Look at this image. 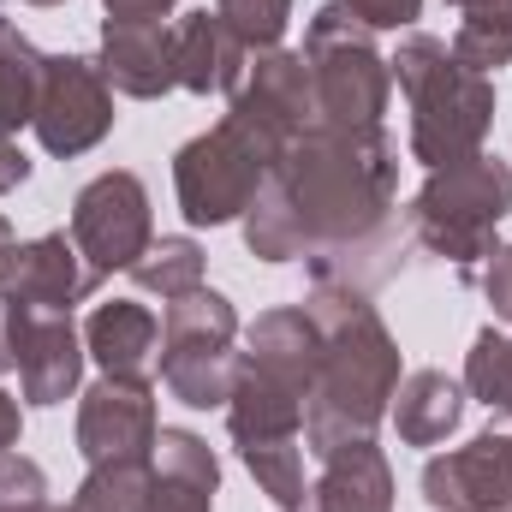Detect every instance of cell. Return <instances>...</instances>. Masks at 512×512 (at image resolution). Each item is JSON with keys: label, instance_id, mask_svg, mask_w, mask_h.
Instances as JSON below:
<instances>
[{"label": "cell", "instance_id": "6da1fadb", "mask_svg": "<svg viewBox=\"0 0 512 512\" xmlns=\"http://www.w3.org/2000/svg\"><path fill=\"white\" fill-rule=\"evenodd\" d=\"M399 149L382 126H310L245 209L256 262H304L310 286L376 292L405 262Z\"/></svg>", "mask_w": 512, "mask_h": 512}, {"label": "cell", "instance_id": "7a4b0ae2", "mask_svg": "<svg viewBox=\"0 0 512 512\" xmlns=\"http://www.w3.org/2000/svg\"><path fill=\"white\" fill-rule=\"evenodd\" d=\"M304 310L322 334V370L304 411V447L334 453L346 441H370L399 393V340L387 334L382 310L358 286H310Z\"/></svg>", "mask_w": 512, "mask_h": 512}, {"label": "cell", "instance_id": "3957f363", "mask_svg": "<svg viewBox=\"0 0 512 512\" xmlns=\"http://www.w3.org/2000/svg\"><path fill=\"white\" fill-rule=\"evenodd\" d=\"M405 102H411V155L423 167H447L483 149L495 126V78L471 72L441 36H405L387 60Z\"/></svg>", "mask_w": 512, "mask_h": 512}, {"label": "cell", "instance_id": "277c9868", "mask_svg": "<svg viewBox=\"0 0 512 512\" xmlns=\"http://www.w3.org/2000/svg\"><path fill=\"white\" fill-rule=\"evenodd\" d=\"M512 215V167L501 155L477 149L465 161L429 167L417 197L405 203V233L411 245L453 268H477L495 256V227Z\"/></svg>", "mask_w": 512, "mask_h": 512}, {"label": "cell", "instance_id": "5b68a950", "mask_svg": "<svg viewBox=\"0 0 512 512\" xmlns=\"http://www.w3.org/2000/svg\"><path fill=\"white\" fill-rule=\"evenodd\" d=\"M304 66L316 78L322 126H382L393 96V66L376 48V30L346 6L328 0L304 30Z\"/></svg>", "mask_w": 512, "mask_h": 512}, {"label": "cell", "instance_id": "8992f818", "mask_svg": "<svg viewBox=\"0 0 512 512\" xmlns=\"http://www.w3.org/2000/svg\"><path fill=\"white\" fill-rule=\"evenodd\" d=\"M280 149H268L251 126H239L233 114H221V126L191 137L173 155V191H179V215L191 227H227L245 221L256 191L268 185Z\"/></svg>", "mask_w": 512, "mask_h": 512}, {"label": "cell", "instance_id": "52a82bcc", "mask_svg": "<svg viewBox=\"0 0 512 512\" xmlns=\"http://www.w3.org/2000/svg\"><path fill=\"white\" fill-rule=\"evenodd\" d=\"M239 310L197 286L185 298L167 304L161 316V382L179 405L191 411H209V405H227L233 399V382H239Z\"/></svg>", "mask_w": 512, "mask_h": 512}, {"label": "cell", "instance_id": "ba28073f", "mask_svg": "<svg viewBox=\"0 0 512 512\" xmlns=\"http://www.w3.org/2000/svg\"><path fill=\"white\" fill-rule=\"evenodd\" d=\"M36 137L48 155H84L114 131V84L84 54H48L42 90H36Z\"/></svg>", "mask_w": 512, "mask_h": 512}, {"label": "cell", "instance_id": "9c48e42d", "mask_svg": "<svg viewBox=\"0 0 512 512\" xmlns=\"http://www.w3.org/2000/svg\"><path fill=\"white\" fill-rule=\"evenodd\" d=\"M72 245L84 251V262L108 280L114 268H131L137 256L155 245V221H149V191L143 179L114 167L102 179H90L72 197Z\"/></svg>", "mask_w": 512, "mask_h": 512}, {"label": "cell", "instance_id": "30bf717a", "mask_svg": "<svg viewBox=\"0 0 512 512\" xmlns=\"http://www.w3.org/2000/svg\"><path fill=\"white\" fill-rule=\"evenodd\" d=\"M239 126H251L268 149L286 155L292 137H304L310 126H322V108H316V78L304 66V54L292 48H262L245 66V84L233 90V108H227Z\"/></svg>", "mask_w": 512, "mask_h": 512}, {"label": "cell", "instance_id": "8fae6325", "mask_svg": "<svg viewBox=\"0 0 512 512\" xmlns=\"http://www.w3.org/2000/svg\"><path fill=\"white\" fill-rule=\"evenodd\" d=\"M423 501L435 512H512V429H483L423 465Z\"/></svg>", "mask_w": 512, "mask_h": 512}, {"label": "cell", "instance_id": "7c38bea8", "mask_svg": "<svg viewBox=\"0 0 512 512\" xmlns=\"http://www.w3.org/2000/svg\"><path fill=\"white\" fill-rule=\"evenodd\" d=\"M155 387L126 382V376H102L84 387L78 399V453L90 465H114V459H155Z\"/></svg>", "mask_w": 512, "mask_h": 512}, {"label": "cell", "instance_id": "4fadbf2b", "mask_svg": "<svg viewBox=\"0 0 512 512\" xmlns=\"http://www.w3.org/2000/svg\"><path fill=\"white\" fill-rule=\"evenodd\" d=\"M84 334L72 328L66 310H30L12 304V370L30 405H60L66 393H78L84 376Z\"/></svg>", "mask_w": 512, "mask_h": 512}, {"label": "cell", "instance_id": "5bb4252c", "mask_svg": "<svg viewBox=\"0 0 512 512\" xmlns=\"http://www.w3.org/2000/svg\"><path fill=\"white\" fill-rule=\"evenodd\" d=\"M102 274L84 262V251L72 245V233H42V239H24L0 256V298L12 304H30V310H66L96 298Z\"/></svg>", "mask_w": 512, "mask_h": 512}, {"label": "cell", "instance_id": "9a60e30c", "mask_svg": "<svg viewBox=\"0 0 512 512\" xmlns=\"http://www.w3.org/2000/svg\"><path fill=\"white\" fill-rule=\"evenodd\" d=\"M239 364L256 370L262 382L298 393V399H304V411H310V387H316V370H322V334H316L310 310H304V304L262 310V316L251 322V334H245Z\"/></svg>", "mask_w": 512, "mask_h": 512}, {"label": "cell", "instance_id": "2e32d148", "mask_svg": "<svg viewBox=\"0 0 512 512\" xmlns=\"http://www.w3.org/2000/svg\"><path fill=\"white\" fill-rule=\"evenodd\" d=\"M102 78L131 96V102H161L167 90H179V66H173V30L167 24H126L108 18L102 24Z\"/></svg>", "mask_w": 512, "mask_h": 512}, {"label": "cell", "instance_id": "e0dca14e", "mask_svg": "<svg viewBox=\"0 0 512 512\" xmlns=\"http://www.w3.org/2000/svg\"><path fill=\"white\" fill-rule=\"evenodd\" d=\"M173 66H179V90L191 96H233L245 84L251 48L221 24V12H185L173 24Z\"/></svg>", "mask_w": 512, "mask_h": 512}, {"label": "cell", "instance_id": "ac0fdd59", "mask_svg": "<svg viewBox=\"0 0 512 512\" xmlns=\"http://www.w3.org/2000/svg\"><path fill=\"white\" fill-rule=\"evenodd\" d=\"M221 459L197 429H161L155 435V477L143 512H215Z\"/></svg>", "mask_w": 512, "mask_h": 512}, {"label": "cell", "instance_id": "d6986e66", "mask_svg": "<svg viewBox=\"0 0 512 512\" xmlns=\"http://www.w3.org/2000/svg\"><path fill=\"white\" fill-rule=\"evenodd\" d=\"M298 512H393V471L376 435L322 453V477L304 489Z\"/></svg>", "mask_w": 512, "mask_h": 512}, {"label": "cell", "instance_id": "ffe728a7", "mask_svg": "<svg viewBox=\"0 0 512 512\" xmlns=\"http://www.w3.org/2000/svg\"><path fill=\"white\" fill-rule=\"evenodd\" d=\"M84 352L102 364V376L149 382V370L161 364V322L131 298L96 304V316L84 322Z\"/></svg>", "mask_w": 512, "mask_h": 512}, {"label": "cell", "instance_id": "44dd1931", "mask_svg": "<svg viewBox=\"0 0 512 512\" xmlns=\"http://www.w3.org/2000/svg\"><path fill=\"white\" fill-rule=\"evenodd\" d=\"M387 411H393V429L405 447H441L465 417V387L447 370H411V376H399V393Z\"/></svg>", "mask_w": 512, "mask_h": 512}, {"label": "cell", "instance_id": "7402d4cb", "mask_svg": "<svg viewBox=\"0 0 512 512\" xmlns=\"http://www.w3.org/2000/svg\"><path fill=\"white\" fill-rule=\"evenodd\" d=\"M227 429H233V447L304 441V399L274 382H262L256 370L239 364V382H233V399H227Z\"/></svg>", "mask_w": 512, "mask_h": 512}, {"label": "cell", "instance_id": "603a6c76", "mask_svg": "<svg viewBox=\"0 0 512 512\" xmlns=\"http://www.w3.org/2000/svg\"><path fill=\"white\" fill-rule=\"evenodd\" d=\"M42 60L36 42L0 12V137H12L18 126L36 120V90H42Z\"/></svg>", "mask_w": 512, "mask_h": 512}, {"label": "cell", "instance_id": "cb8c5ba5", "mask_svg": "<svg viewBox=\"0 0 512 512\" xmlns=\"http://www.w3.org/2000/svg\"><path fill=\"white\" fill-rule=\"evenodd\" d=\"M126 274L143 286V292H155L161 304H173V298H185V292L203 286V245L185 239V233H179V239H155Z\"/></svg>", "mask_w": 512, "mask_h": 512}, {"label": "cell", "instance_id": "d4e9b609", "mask_svg": "<svg viewBox=\"0 0 512 512\" xmlns=\"http://www.w3.org/2000/svg\"><path fill=\"white\" fill-rule=\"evenodd\" d=\"M155 477V459H114V465H90V477L78 483L72 512H143Z\"/></svg>", "mask_w": 512, "mask_h": 512}, {"label": "cell", "instance_id": "484cf974", "mask_svg": "<svg viewBox=\"0 0 512 512\" xmlns=\"http://www.w3.org/2000/svg\"><path fill=\"white\" fill-rule=\"evenodd\" d=\"M471 72H501L512 66V6H489V12H459V30L447 42Z\"/></svg>", "mask_w": 512, "mask_h": 512}, {"label": "cell", "instance_id": "4316f807", "mask_svg": "<svg viewBox=\"0 0 512 512\" xmlns=\"http://www.w3.org/2000/svg\"><path fill=\"white\" fill-rule=\"evenodd\" d=\"M465 393L483 399L489 411L512 417V334L483 328L471 340V358H465Z\"/></svg>", "mask_w": 512, "mask_h": 512}, {"label": "cell", "instance_id": "83f0119b", "mask_svg": "<svg viewBox=\"0 0 512 512\" xmlns=\"http://www.w3.org/2000/svg\"><path fill=\"white\" fill-rule=\"evenodd\" d=\"M304 441H268V447H239V459L251 465L256 489L274 501L280 512L304 507Z\"/></svg>", "mask_w": 512, "mask_h": 512}, {"label": "cell", "instance_id": "f1b7e54d", "mask_svg": "<svg viewBox=\"0 0 512 512\" xmlns=\"http://www.w3.org/2000/svg\"><path fill=\"white\" fill-rule=\"evenodd\" d=\"M215 12H221V24L251 48H280V36H286V24H292V0H215Z\"/></svg>", "mask_w": 512, "mask_h": 512}, {"label": "cell", "instance_id": "f546056e", "mask_svg": "<svg viewBox=\"0 0 512 512\" xmlns=\"http://www.w3.org/2000/svg\"><path fill=\"white\" fill-rule=\"evenodd\" d=\"M0 512H48V477L24 453H0Z\"/></svg>", "mask_w": 512, "mask_h": 512}, {"label": "cell", "instance_id": "4dcf8cb0", "mask_svg": "<svg viewBox=\"0 0 512 512\" xmlns=\"http://www.w3.org/2000/svg\"><path fill=\"white\" fill-rule=\"evenodd\" d=\"M370 30H405V24H417L423 18V0H346Z\"/></svg>", "mask_w": 512, "mask_h": 512}, {"label": "cell", "instance_id": "1f68e13d", "mask_svg": "<svg viewBox=\"0 0 512 512\" xmlns=\"http://www.w3.org/2000/svg\"><path fill=\"white\" fill-rule=\"evenodd\" d=\"M483 298L501 322H512V245H495V256L483 262Z\"/></svg>", "mask_w": 512, "mask_h": 512}, {"label": "cell", "instance_id": "d6a6232c", "mask_svg": "<svg viewBox=\"0 0 512 512\" xmlns=\"http://www.w3.org/2000/svg\"><path fill=\"white\" fill-rule=\"evenodd\" d=\"M108 18H126V24H161L173 12V0H102Z\"/></svg>", "mask_w": 512, "mask_h": 512}, {"label": "cell", "instance_id": "836d02e7", "mask_svg": "<svg viewBox=\"0 0 512 512\" xmlns=\"http://www.w3.org/2000/svg\"><path fill=\"white\" fill-rule=\"evenodd\" d=\"M24 179H30V155H24L12 137H0V197H6V191H18Z\"/></svg>", "mask_w": 512, "mask_h": 512}, {"label": "cell", "instance_id": "e575fe53", "mask_svg": "<svg viewBox=\"0 0 512 512\" xmlns=\"http://www.w3.org/2000/svg\"><path fill=\"white\" fill-rule=\"evenodd\" d=\"M18 429H24L18 399H12V393H0V453H12V447H18Z\"/></svg>", "mask_w": 512, "mask_h": 512}, {"label": "cell", "instance_id": "d590c367", "mask_svg": "<svg viewBox=\"0 0 512 512\" xmlns=\"http://www.w3.org/2000/svg\"><path fill=\"white\" fill-rule=\"evenodd\" d=\"M12 370V298H0V376Z\"/></svg>", "mask_w": 512, "mask_h": 512}, {"label": "cell", "instance_id": "8d00e7d4", "mask_svg": "<svg viewBox=\"0 0 512 512\" xmlns=\"http://www.w3.org/2000/svg\"><path fill=\"white\" fill-rule=\"evenodd\" d=\"M12 251V227H6V215H0V256Z\"/></svg>", "mask_w": 512, "mask_h": 512}, {"label": "cell", "instance_id": "74e56055", "mask_svg": "<svg viewBox=\"0 0 512 512\" xmlns=\"http://www.w3.org/2000/svg\"><path fill=\"white\" fill-rule=\"evenodd\" d=\"M30 6H66V0H30Z\"/></svg>", "mask_w": 512, "mask_h": 512}, {"label": "cell", "instance_id": "f35d334b", "mask_svg": "<svg viewBox=\"0 0 512 512\" xmlns=\"http://www.w3.org/2000/svg\"><path fill=\"white\" fill-rule=\"evenodd\" d=\"M48 512H54V507H48ZM60 512H72V507H60Z\"/></svg>", "mask_w": 512, "mask_h": 512}]
</instances>
